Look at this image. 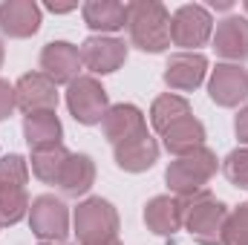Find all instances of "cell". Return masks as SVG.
<instances>
[{"label": "cell", "mask_w": 248, "mask_h": 245, "mask_svg": "<svg viewBox=\"0 0 248 245\" xmlns=\"http://www.w3.org/2000/svg\"><path fill=\"white\" fill-rule=\"evenodd\" d=\"M211 95L219 104H234L237 98L246 95V72L237 66H219V72L211 84Z\"/></svg>", "instance_id": "cell-3"}, {"label": "cell", "mask_w": 248, "mask_h": 245, "mask_svg": "<svg viewBox=\"0 0 248 245\" xmlns=\"http://www.w3.org/2000/svg\"><path fill=\"white\" fill-rule=\"evenodd\" d=\"M208 15L202 12V9H196V6H185L179 15H176V20H173V35H176V41L179 44H202L205 41V35H208Z\"/></svg>", "instance_id": "cell-2"}, {"label": "cell", "mask_w": 248, "mask_h": 245, "mask_svg": "<svg viewBox=\"0 0 248 245\" xmlns=\"http://www.w3.org/2000/svg\"><path fill=\"white\" fill-rule=\"evenodd\" d=\"M0 26L12 35H29L38 29V9L32 3H9L0 9Z\"/></svg>", "instance_id": "cell-4"}, {"label": "cell", "mask_w": 248, "mask_h": 245, "mask_svg": "<svg viewBox=\"0 0 248 245\" xmlns=\"http://www.w3.org/2000/svg\"><path fill=\"white\" fill-rule=\"evenodd\" d=\"M84 55H87V61L93 63L98 72H110L116 63L122 61L124 49L122 44H116V41H90L87 44V49H84Z\"/></svg>", "instance_id": "cell-5"}, {"label": "cell", "mask_w": 248, "mask_h": 245, "mask_svg": "<svg viewBox=\"0 0 248 245\" xmlns=\"http://www.w3.org/2000/svg\"><path fill=\"white\" fill-rule=\"evenodd\" d=\"M12 107V95H9V87L6 84H0V119H3V113Z\"/></svg>", "instance_id": "cell-9"}, {"label": "cell", "mask_w": 248, "mask_h": 245, "mask_svg": "<svg viewBox=\"0 0 248 245\" xmlns=\"http://www.w3.org/2000/svg\"><path fill=\"white\" fill-rule=\"evenodd\" d=\"M225 32H231L228 38H219V52L225 55H234V58H243L248 55V26H237L240 20H225Z\"/></svg>", "instance_id": "cell-8"}, {"label": "cell", "mask_w": 248, "mask_h": 245, "mask_svg": "<svg viewBox=\"0 0 248 245\" xmlns=\"http://www.w3.org/2000/svg\"><path fill=\"white\" fill-rule=\"evenodd\" d=\"M69 107L75 113V119L81 122H95L101 116V107H104V90H98L93 81H78L69 92Z\"/></svg>", "instance_id": "cell-1"}, {"label": "cell", "mask_w": 248, "mask_h": 245, "mask_svg": "<svg viewBox=\"0 0 248 245\" xmlns=\"http://www.w3.org/2000/svg\"><path fill=\"white\" fill-rule=\"evenodd\" d=\"M124 12L122 6H87V20L93 29H119L124 23Z\"/></svg>", "instance_id": "cell-7"}, {"label": "cell", "mask_w": 248, "mask_h": 245, "mask_svg": "<svg viewBox=\"0 0 248 245\" xmlns=\"http://www.w3.org/2000/svg\"><path fill=\"white\" fill-rule=\"evenodd\" d=\"M44 63L55 72V78H69V75H72L69 66L78 63V55H75L66 44H52V46L44 52Z\"/></svg>", "instance_id": "cell-6"}]
</instances>
